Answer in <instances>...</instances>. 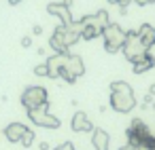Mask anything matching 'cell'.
Listing matches in <instances>:
<instances>
[{
	"label": "cell",
	"mask_w": 155,
	"mask_h": 150,
	"mask_svg": "<svg viewBox=\"0 0 155 150\" xmlns=\"http://www.w3.org/2000/svg\"><path fill=\"white\" fill-rule=\"evenodd\" d=\"M110 106H113V110H117L121 114H127L136 108V95L127 83H123V80L110 83Z\"/></svg>",
	"instance_id": "6da1fadb"
},
{
	"label": "cell",
	"mask_w": 155,
	"mask_h": 150,
	"mask_svg": "<svg viewBox=\"0 0 155 150\" xmlns=\"http://www.w3.org/2000/svg\"><path fill=\"white\" fill-rule=\"evenodd\" d=\"M102 38H104V49L108 53H117L119 49H123L125 42V30L119 23H108L102 30Z\"/></svg>",
	"instance_id": "7a4b0ae2"
},
{
	"label": "cell",
	"mask_w": 155,
	"mask_h": 150,
	"mask_svg": "<svg viewBox=\"0 0 155 150\" xmlns=\"http://www.w3.org/2000/svg\"><path fill=\"white\" fill-rule=\"evenodd\" d=\"M123 55L127 61H136L138 57H142L144 53H149V49L142 45L138 32H125V42H123Z\"/></svg>",
	"instance_id": "3957f363"
},
{
	"label": "cell",
	"mask_w": 155,
	"mask_h": 150,
	"mask_svg": "<svg viewBox=\"0 0 155 150\" xmlns=\"http://www.w3.org/2000/svg\"><path fill=\"white\" fill-rule=\"evenodd\" d=\"M21 104L32 110V108H41V106H47L49 104V95H47V89L45 87H28L24 93H21Z\"/></svg>",
	"instance_id": "277c9868"
},
{
	"label": "cell",
	"mask_w": 155,
	"mask_h": 150,
	"mask_svg": "<svg viewBox=\"0 0 155 150\" xmlns=\"http://www.w3.org/2000/svg\"><path fill=\"white\" fill-rule=\"evenodd\" d=\"M85 74V64H83V59L79 57V55H68V59H66V64H64V68H62V72H60V78H64L68 85H74V80L79 78V76H83Z\"/></svg>",
	"instance_id": "5b68a950"
},
{
	"label": "cell",
	"mask_w": 155,
	"mask_h": 150,
	"mask_svg": "<svg viewBox=\"0 0 155 150\" xmlns=\"http://www.w3.org/2000/svg\"><path fill=\"white\" fill-rule=\"evenodd\" d=\"M49 106V104H47ZM47 106H41V108H32L28 110V118L36 125V127H45V129H58L60 127V118L49 114Z\"/></svg>",
	"instance_id": "8992f818"
},
{
	"label": "cell",
	"mask_w": 155,
	"mask_h": 150,
	"mask_svg": "<svg viewBox=\"0 0 155 150\" xmlns=\"http://www.w3.org/2000/svg\"><path fill=\"white\" fill-rule=\"evenodd\" d=\"M47 11H49L51 15L60 17L64 26H68V23L72 21V15H70V0H62V2H51V5L47 7Z\"/></svg>",
	"instance_id": "52a82bcc"
},
{
	"label": "cell",
	"mask_w": 155,
	"mask_h": 150,
	"mask_svg": "<svg viewBox=\"0 0 155 150\" xmlns=\"http://www.w3.org/2000/svg\"><path fill=\"white\" fill-rule=\"evenodd\" d=\"M68 59V53H53L49 59H47V68H49V78H60V72L64 68Z\"/></svg>",
	"instance_id": "ba28073f"
},
{
	"label": "cell",
	"mask_w": 155,
	"mask_h": 150,
	"mask_svg": "<svg viewBox=\"0 0 155 150\" xmlns=\"http://www.w3.org/2000/svg\"><path fill=\"white\" fill-rule=\"evenodd\" d=\"M26 131H28V127L24 123H11V125L5 127V137L11 144H17V142H21V137H24Z\"/></svg>",
	"instance_id": "9c48e42d"
},
{
	"label": "cell",
	"mask_w": 155,
	"mask_h": 150,
	"mask_svg": "<svg viewBox=\"0 0 155 150\" xmlns=\"http://www.w3.org/2000/svg\"><path fill=\"white\" fill-rule=\"evenodd\" d=\"M70 127H72V131H77V133L94 131V125H91V120H89V116H87L85 112H77V114L72 116V123H70Z\"/></svg>",
	"instance_id": "30bf717a"
},
{
	"label": "cell",
	"mask_w": 155,
	"mask_h": 150,
	"mask_svg": "<svg viewBox=\"0 0 155 150\" xmlns=\"http://www.w3.org/2000/svg\"><path fill=\"white\" fill-rule=\"evenodd\" d=\"M64 32H66V26L62 23L60 28H55V34L51 36V49L55 53H68V47H66V40H64Z\"/></svg>",
	"instance_id": "8fae6325"
},
{
	"label": "cell",
	"mask_w": 155,
	"mask_h": 150,
	"mask_svg": "<svg viewBox=\"0 0 155 150\" xmlns=\"http://www.w3.org/2000/svg\"><path fill=\"white\" fill-rule=\"evenodd\" d=\"M153 66H155V59H153L151 53H144L142 57H138L136 61H132V70H134V74H142V72L151 70Z\"/></svg>",
	"instance_id": "7c38bea8"
},
{
	"label": "cell",
	"mask_w": 155,
	"mask_h": 150,
	"mask_svg": "<svg viewBox=\"0 0 155 150\" xmlns=\"http://www.w3.org/2000/svg\"><path fill=\"white\" fill-rule=\"evenodd\" d=\"M138 36H140V40H142V45H144L147 49H151V47L155 45V28H153L151 23H142V26L138 28Z\"/></svg>",
	"instance_id": "4fadbf2b"
},
{
	"label": "cell",
	"mask_w": 155,
	"mask_h": 150,
	"mask_svg": "<svg viewBox=\"0 0 155 150\" xmlns=\"http://www.w3.org/2000/svg\"><path fill=\"white\" fill-rule=\"evenodd\" d=\"M91 144L96 150H108V144H110V135L104 131V129H94V135H91Z\"/></svg>",
	"instance_id": "5bb4252c"
},
{
	"label": "cell",
	"mask_w": 155,
	"mask_h": 150,
	"mask_svg": "<svg viewBox=\"0 0 155 150\" xmlns=\"http://www.w3.org/2000/svg\"><path fill=\"white\" fill-rule=\"evenodd\" d=\"M91 23H96L98 28L104 30V28L110 23V21H108V13H106V11H98L96 15H91Z\"/></svg>",
	"instance_id": "9a60e30c"
},
{
	"label": "cell",
	"mask_w": 155,
	"mask_h": 150,
	"mask_svg": "<svg viewBox=\"0 0 155 150\" xmlns=\"http://www.w3.org/2000/svg\"><path fill=\"white\" fill-rule=\"evenodd\" d=\"M81 38V34L79 32H74V30H70V28H66V32H64V40H66V47H72L77 40Z\"/></svg>",
	"instance_id": "2e32d148"
},
{
	"label": "cell",
	"mask_w": 155,
	"mask_h": 150,
	"mask_svg": "<svg viewBox=\"0 0 155 150\" xmlns=\"http://www.w3.org/2000/svg\"><path fill=\"white\" fill-rule=\"evenodd\" d=\"M34 137H36V135H34V131H32V129H28V131L24 133V137H21V142H19V144H21V146H26V148H30V146L34 144Z\"/></svg>",
	"instance_id": "e0dca14e"
},
{
	"label": "cell",
	"mask_w": 155,
	"mask_h": 150,
	"mask_svg": "<svg viewBox=\"0 0 155 150\" xmlns=\"http://www.w3.org/2000/svg\"><path fill=\"white\" fill-rule=\"evenodd\" d=\"M34 74H36V76H49V68H47V64L36 66V68H34Z\"/></svg>",
	"instance_id": "ac0fdd59"
},
{
	"label": "cell",
	"mask_w": 155,
	"mask_h": 150,
	"mask_svg": "<svg viewBox=\"0 0 155 150\" xmlns=\"http://www.w3.org/2000/svg\"><path fill=\"white\" fill-rule=\"evenodd\" d=\"M55 150H77V148H74V146H72L70 142H66V144H60V146H58Z\"/></svg>",
	"instance_id": "d6986e66"
},
{
	"label": "cell",
	"mask_w": 155,
	"mask_h": 150,
	"mask_svg": "<svg viewBox=\"0 0 155 150\" xmlns=\"http://www.w3.org/2000/svg\"><path fill=\"white\" fill-rule=\"evenodd\" d=\"M108 2H115V5H119V7H127L132 0H108Z\"/></svg>",
	"instance_id": "ffe728a7"
},
{
	"label": "cell",
	"mask_w": 155,
	"mask_h": 150,
	"mask_svg": "<svg viewBox=\"0 0 155 150\" xmlns=\"http://www.w3.org/2000/svg\"><path fill=\"white\" fill-rule=\"evenodd\" d=\"M30 45H32V38L30 36H24L21 38V47H30Z\"/></svg>",
	"instance_id": "44dd1931"
},
{
	"label": "cell",
	"mask_w": 155,
	"mask_h": 150,
	"mask_svg": "<svg viewBox=\"0 0 155 150\" xmlns=\"http://www.w3.org/2000/svg\"><path fill=\"white\" fill-rule=\"evenodd\" d=\"M32 34H34V36H38V34H43V26H34V30H32Z\"/></svg>",
	"instance_id": "7402d4cb"
},
{
	"label": "cell",
	"mask_w": 155,
	"mask_h": 150,
	"mask_svg": "<svg viewBox=\"0 0 155 150\" xmlns=\"http://www.w3.org/2000/svg\"><path fill=\"white\" fill-rule=\"evenodd\" d=\"M38 148H41V150H49V144H47V142H41Z\"/></svg>",
	"instance_id": "603a6c76"
},
{
	"label": "cell",
	"mask_w": 155,
	"mask_h": 150,
	"mask_svg": "<svg viewBox=\"0 0 155 150\" xmlns=\"http://www.w3.org/2000/svg\"><path fill=\"white\" fill-rule=\"evenodd\" d=\"M119 150H136V148H134V146H130V144H123Z\"/></svg>",
	"instance_id": "cb8c5ba5"
},
{
	"label": "cell",
	"mask_w": 155,
	"mask_h": 150,
	"mask_svg": "<svg viewBox=\"0 0 155 150\" xmlns=\"http://www.w3.org/2000/svg\"><path fill=\"white\" fill-rule=\"evenodd\" d=\"M149 95H155V83H153V85L149 87Z\"/></svg>",
	"instance_id": "d4e9b609"
},
{
	"label": "cell",
	"mask_w": 155,
	"mask_h": 150,
	"mask_svg": "<svg viewBox=\"0 0 155 150\" xmlns=\"http://www.w3.org/2000/svg\"><path fill=\"white\" fill-rule=\"evenodd\" d=\"M134 2H136V5H147L149 0H134Z\"/></svg>",
	"instance_id": "484cf974"
},
{
	"label": "cell",
	"mask_w": 155,
	"mask_h": 150,
	"mask_svg": "<svg viewBox=\"0 0 155 150\" xmlns=\"http://www.w3.org/2000/svg\"><path fill=\"white\" fill-rule=\"evenodd\" d=\"M9 2H11V5H17V2H21V0H9Z\"/></svg>",
	"instance_id": "4316f807"
},
{
	"label": "cell",
	"mask_w": 155,
	"mask_h": 150,
	"mask_svg": "<svg viewBox=\"0 0 155 150\" xmlns=\"http://www.w3.org/2000/svg\"><path fill=\"white\" fill-rule=\"evenodd\" d=\"M153 110H155V102H153Z\"/></svg>",
	"instance_id": "83f0119b"
},
{
	"label": "cell",
	"mask_w": 155,
	"mask_h": 150,
	"mask_svg": "<svg viewBox=\"0 0 155 150\" xmlns=\"http://www.w3.org/2000/svg\"><path fill=\"white\" fill-rule=\"evenodd\" d=\"M149 2H155V0H149Z\"/></svg>",
	"instance_id": "f1b7e54d"
}]
</instances>
